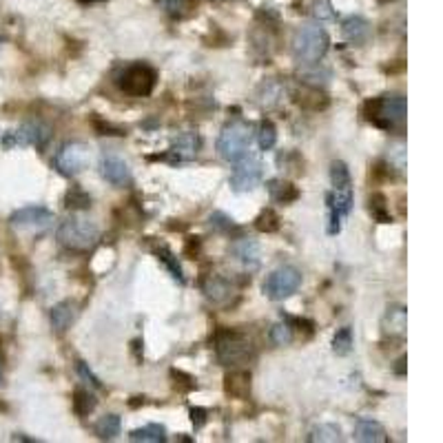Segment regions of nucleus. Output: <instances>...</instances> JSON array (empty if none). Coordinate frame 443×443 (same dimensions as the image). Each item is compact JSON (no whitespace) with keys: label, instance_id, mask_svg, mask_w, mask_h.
I'll return each instance as SVG.
<instances>
[{"label":"nucleus","instance_id":"obj_3","mask_svg":"<svg viewBox=\"0 0 443 443\" xmlns=\"http://www.w3.org/2000/svg\"><path fill=\"white\" fill-rule=\"evenodd\" d=\"M328 34L319 25H304L293 36V56L299 65H317L328 51Z\"/></svg>","mask_w":443,"mask_h":443},{"label":"nucleus","instance_id":"obj_7","mask_svg":"<svg viewBox=\"0 0 443 443\" xmlns=\"http://www.w3.org/2000/svg\"><path fill=\"white\" fill-rule=\"evenodd\" d=\"M156 82H158V71L144 63L129 65L118 75V87L125 91L127 96H135V98L149 96L151 91L156 89Z\"/></svg>","mask_w":443,"mask_h":443},{"label":"nucleus","instance_id":"obj_25","mask_svg":"<svg viewBox=\"0 0 443 443\" xmlns=\"http://www.w3.org/2000/svg\"><path fill=\"white\" fill-rule=\"evenodd\" d=\"M308 441H342V428L337 423H319L311 430Z\"/></svg>","mask_w":443,"mask_h":443},{"label":"nucleus","instance_id":"obj_29","mask_svg":"<svg viewBox=\"0 0 443 443\" xmlns=\"http://www.w3.org/2000/svg\"><path fill=\"white\" fill-rule=\"evenodd\" d=\"M257 142L262 151H270L275 142H277V129H275L270 120H262V125L257 129Z\"/></svg>","mask_w":443,"mask_h":443},{"label":"nucleus","instance_id":"obj_34","mask_svg":"<svg viewBox=\"0 0 443 443\" xmlns=\"http://www.w3.org/2000/svg\"><path fill=\"white\" fill-rule=\"evenodd\" d=\"M65 206H67V208H89V206H91V197H89V193H85L82 189L73 187V189L67 193V197H65Z\"/></svg>","mask_w":443,"mask_h":443},{"label":"nucleus","instance_id":"obj_41","mask_svg":"<svg viewBox=\"0 0 443 443\" xmlns=\"http://www.w3.org/2000/svg\"><path fill=\"white\" fill-rule=\"evenodd\" d=\"M381 3H392V0H381Z\"/></svg>","mask_w":443,"mask_h":443},{"label":"nucleus","instance_id":"obj_10","mask_svg":"<svg viewBox=\"0 0 443 443\" xmlns=\"http://www.w3.org/2000/svg\"><path fill=\"white\" fill-rule=\"evenodd\" d=\"M237 166L233 169L231 177H228V185L235 193H247L259 187V182H262L264 169H262V162L257 158H253L251 154L244 156L242 160L235 162Z\"/></svg>","mask_w":443,"mask_h":443},{"label":"nucleus","instance_id":"obj_39","mask_svg":"<svg viewBox=\"0 0 443 443\" xmlns=\"http://www.w3.org/2000/svg\"><path fill=\"white\" fill-rule=\"evenodd\" d=\"M80 3H85V5H89V3H102V0H80Z\"/></svg>","mask_w":443,"mask_h":443},{"label":"nucleus","instance_id":"obj_2","mask_svg":"<svg viewBox=\"0 0 443 443\" xmlns=\"http://www.w3.org/2000/svg\"><path fill=\"white\" fill-rule=\"evenodd\" d=\"M253 142V127L247 120L235 118L226 122L218 135V151L226 162H237L244 156H249Z\"/></svg>","mask_w":443,"mask_h":443},{"label":"nucleus","instance_id":"obj_15","mask_svg":"<svg viewBox=\"0 0 443 443\" xmlns=\"http://www.w3.org/2000/svg\"><path fill=\"white\" fill-rule=\"evenodd\" d=\"M408 330V313L401 304H392L386 308V315L381 319V332L390 339H404Z\"/></svg>","mask_w":443,"mask_h":443},{"label":"nucleus","instance_id":"obj_6","mask_svg":"<svg viewBox=\"0 0 443 443\" xmlns=\"http://www.w3.org/2000/svg\"><path fill=\"white\" fill-rule=\"evenodd\" d=\"M216 353L224 366H239L253 355V344L244 332L222 330L216 339Z\"/></svg>","mask_w":443,"mask_h":443},{"label":"nucleus","instance_id":"obj_1","mask_svg":"<svg viewBox=\"0 0 443 443\" xmlns=\"http://www.w3.org/2000/svg\"><path fill=\"white\" fill-rule=\"evenodd\" d=\"M56 237L65 249H69L73 253H87L98 244L100 228H98L96 222H91L87 218L71 216L58 226Z\"/></svg>","mask_w":443,"mask_h":443},{"label":"nucleus","instance_id":"obj_30","mask_svg":"<svg viewBox=\"0 0 443 443\" xmlns=\"http://www.w3.org/2000/svg\"><path fill=\"white\" fill-rule=\"evenodd\" d=\"M96 397L91 394L89 390H78L73 394V410H75V415L78 417H87L89 412H94L96 408Z\"/></svg>","mask_w":443,"mask_h":443},{"label":"nucleus","instance_id":"obj_40","mask_svg":"<svg viewBox=\"0 0 443 443\" xmlns=\"http://www.w3.org/2000/svg\"><path fill=\"white\" fill-rule=\"evenodd\" d=\"M0 384H3V370H0Z\"/></svg>","mask_w":443,"mask_h":443},{"label":"nucleus","instance_id":"obj_28","mask_svg":"<svg viewBox=\"0 0 443 443\" xmlns=\"http://www.w3.org/2000/svg\"><path fill=\"white\" fill-rule=\"evenodd\" d=\"M156 253H158V257H160V262L169 268V273H171V277L173 280H177L180 284H185V273H182V266H180V262H177V257L166 249V247H160V249H156Z\"/></svg>","mask_w":443,"mask_h":443},{"label":"nucleus","instance_id":"obj_17","mask_svg":"<svg viewBox=\"0 0 443 443\" xmlns=\"http://www.w3.org/2000/svg\"><path fill=\"white\" fill-rule=\"evenodd\" d=\"M355 439L361 441V443H386L388 441V435H386V428L381 425L379 421L375 419H368V417H359L355 421Z\"/></svg>","mask_w":443,"mask_h":443},{"label":"nucleus","instance_id":"obj_27","mask_svg":"<svg viewBox=\"0 0 443 443\" xmlns=\"http://www.w3.org/2000/svg\"><path fill=\"white\" fill-rule=\"evenodd\" d=\"M332 350H335V355H339V357L350 355V350H353V330H350L348 326H344V328H339L337 332H335Z\"/></svg>","mask_w":443,"mask_h":443},{"label":"nucleus","instance_id":"obj_33","mask_svg":"<svg viewBox=\"0 0 443 443\" xmlns=\"http://www.w3.org/2000/svg\"><path fill=\"white\" fill-rule=\"evenodd\" d=\"M208 226L213 228V231L218 233H231V231H237V224L226 216V213L222 211H216L208 216Z\"/></svg>","mask_w":443,"mask_h":443},{"label":"nucleus","instance_id":"obj_32","mask_svg":"<svg viewBox=\"0 0 443 443\" xmlns=\"http://www.w3.org/2000/svg\"><path fill=\"white\" fill-rule=\"evenodd\" d=\"M255 228L262 233H275L280 228V216L273 208H264L255 220Z\"/></svg>","mask_w":443,"mask_h":443},{"label":"nucleus","instance_id":"obj_24","mask_svg":"<svg viewBox=\"0 0 443 443\" xmlns=\"http://www.w3.org/2000/svg\"><path fill=\"white\" fill-rule=\"evenodd\" d=\"M368 208L373 213V218L381 224H388L392 222V216H390V208H388V200L384 193H373L370 200H368Z\"/></svg>","mask_w":443,"mask_h":443},{"label":"nucleus","instance_id":"obj_12","mask_svg":"<svg viewBox=\"0 0 443 443\" xmlns=\"http://www.w3.org/2000/svg\"><path fill=\"white\" fill-rule=\"evenodd\" d=\"M228 257H231L235 264H239L242 270H247V273H255L259 268V264H262L259 244L251 237H239V239L231 242V247H228Z\"/></svg>","mask_w":443,"mask_h":443},{"label":"nucleus","instance_id":"obj_26","mask_svg":"<svg viewBox=\"0 0 443 443\" xmlns=\"http://www.w3.org/2000/svg\"><path fill=\"white\" fill-rule=\"evenodd\" d=\"M330 182H332V189L353 187V177H350V171H348L346 162L335 160V162L330 164Z\"/></svg>","mask_w":443,"mask_h":443},{"label":"nucleus","instance_id":"obj_18","mask_svg":"<svg viewBox=\"0 0 443 443\" xmlns=\"http://www.w3.org/2000/svg\"><path fill=\"white\" fill-rule=\"evenodd\" d=\"M342 29H344L346 40L353 44H366L370 38V25L361 16H348L342 25Z\"/></svg>","mask_w":443,"mask_h":443},{"label":"nucleus","instance_id":"obj_13","mask_svg":"<svg viewBox=\"0 0 443 443\" xmlns=\"http://www.w3.org/2000/svg\"><path fill=\"white\" fill-rule=\"evenodd\" d=\"M100 175L113 187H129L133 182L131 166L127 160H122L116 154H104L100 160Z\"/></svg>","mask_w":443,"mask_h":443},{"label":"nucleus","instance_id":"obj_16","mask_svg":"<svg viewBox=\"0 0 443 443\" xmlns=\"http://www.w3.org/2000/svg\"><path fill=\"white\" fill-rule=\"evenodd\" d=\"M202 293L211 304H218V306H224V304L231 301L235 288L222 275H208V277L202 282Z\"/></svg>","mask_w":443,"mask_h":443},{"label":"nucleus","instance_id":"obj_4","mask_svg":"<svg viewBox=\"0 0 443 443\" xmlns=\"http://www.w3.org/2000/svg\"><path fill=\"white\" fill-rule=\"evenodd\" d=\"M406 113H408V104L401 94H386L366 104V118L386 131L401 127Z\"/></svg>","mask_w":443,"mask_h":443},{"label":"nucleus","instance_id":"obj_20","mask_svg":"<svg viewBox=\"0 0 443 443\" xmlns=\"http://www.w3.org/2000/svg\"><path fill=\"white\" fill-rule=\"evenodd\" d=\"M226 392L231 397H237V399H244L251 392V373L247 370H233L231 375H226V384H224Z\"/></svg>","mask_w":443,"mask_h":443},{"label":"nucleus","instance_id":"obj_21","mask_svg":"<svg viewBox=\"0 0 443 443\" xmlns=\"http://www.w3.org/2000/svg\"><path fill=\"white\" fill-rule=\"evenodd\" d=\"M268 193H270L273 200L280 202V204H290L299 197L297 187L290 185V182H284V180H270L268 182Z\"/></svg>","mask_w":443,"mask_h":443},{"label":"nucleus","instance_id":"obj_22","mask_svg":"<svg viewBox=\"0 0 443 443\" xmlns=\"http://www.w3.org/2000/svg\"><path fill=\"white\" fill-rule=\"evenodd\" d=\"M131 441H144V443H164L166 441V430L160 423H149L144 428H137V430H131L129 435Z\"/></svg>","mask_w":443,"mask_h":443},{"label":"nucleus","instance_id":"obj_23","mask_svg":"<svg viewBox=\"0 0 443 443\" xmlns=\"http://www.w3.org/2000/svg\"><path fill=\"white\" fill-rule=\"evenodd\" d=\"M120 428H122V421H120L118 415H104L96 423V435H98V439L109 441V439H116L120 435Z\"/></svg>","mask_w":443,"mask_h":443},{"label":"nucleus","instance_id":"obj_8","mask_svg":"<svg viewBox=\"0 0 443 443\" xmlns=\"http://www.w3.org/2000/svg\"><path fill=\"white\" fill-rule=\"evenodd\" d=\"M299 286H301V273L295 266H280L266 277L262 290H264V295L268 299L284 301L290 295H295L299 290Z\"/></svg>","mask_w":443,"mask_h":443},{"label":"nucleus","instance_id":"obj_11","mask_svg":"<svg viewBox=\"0 0 443 443\" xmlns=\"http://www.w3.org/2000/svg\"><path fill=\"white\" fill-rule=\"evenodd\" d=\"M56 222L54 211L44 206H25L16 213H11L9 224L18 231H47Z\"/></svg>","mask_w":443,"mask_h":443},{"label":"nucleus","instance_id":"obj_38","mask_svg":"<svg viewBox=\"0 0 443 443\" xmlns=\"http://www.w3.org/2000/svg\"><path fill=\"white\" fill-rule=\"evenodd\" d=\"M191 419L195 428H202L206 421V410L204 408H191Z\"/></svg>","mask_w":443,"mask_h":443},{"label":"nucleus","instance_id":"obj_37","mask_svg":"<svg viewBox=\"0 0 443 443\" xmlns=\"http://www.w3.org/2000/svg\"><path fill=\"white\" fill-rule=\"evenodd\" d=\"M162 5L171 16H182L185 9L189 7V0H162Z\"/></svg>","mask_w":443,"mask_h":443},{"label":"nucleus","instance_id":"obj_19","mask_svg":"<svg viewBox=\"0 0 443 443\" xmlns=\"http://www.w3.org/2000/svg\"><path fill=\"white\" fill-rule=\"evenodd\" d=\"M49 317H51V326L56 328V332H60V335L67 332L71 328V324L75 322V304L69 299L56 304Z\"/></svg>","mask_w":443,"mask_h":443},{"label":"nucleus","instance_id":"obj_36","mask_svg":"<svg viewBox=\"0 0 443 443\" xmlns=\"http://www.w3.org/2000/svg\"><path fill=\"white\" fill-rule=\"evenodd\" d=\"M313 13H315L317 20H332L335 18V11H332L330 0H319V3H315Z\"/></svg>","mask_w":443,"mask_h":443},{"label":"nucleus","instance_id":"obj_35","mask_svg":"<svg viewBox=\"0 0 443 443\" xmlns=\"http://www.w3.org/2000/svg\"><path fill=\"white\" fill-rule=\"evenodd\" d=\"M75 370H78V375L82 377V381H85V384H89L91 388H102L100 379L94 373H91V368H89L85 361H75Z\"/></svg>","mask_w":443,"mask_h":443},{"label":"nucleus","instance_id":"obj_5","mask_svg":"<svg viewBox=\"0 0 443 443\" xmlns=\"http://www.w3.org/2000/svg\"><path fill=\"white\" fill-rule=\"evenodd\" d=\"M91 158H94V154H91V146L85 144V142L73 140V142H65L63 146L56 151L51 164H54V169L60 175L75 177V175H80L82 171L89 169Z\"/></svg>","mask_w":443,"mask_h":443},{"label":"nucleus","instance_id":"obj_31","mask_svg":"<svg viewBox=\"0 0 443 443\" xmlns=\"http://www.w3.org/2000/svg\"><path fill=\"white\" fill-rule=\"evenodd\" d=\"M268 339L275 346H288L290 342H293V326L286 324V322L273 324L270 326V332H268Z\"/></svg>","mask_w":443,"mask_h":443},{"label":"nucleus","instance_id":"obj_9","mask_svg":"<svg viewBox=\"0 0 443 443\" xmlns=\"http://www.w3.org/2000/svg\"><path fill=\"white\" fill-rule=\"evenodd\" d=\"M51 137V129L40 120H29L25 125H20L18 129L9 131L3 137V146L5 149H13V146H36V149H44V144L49 142Z\"/></svg>","mask_w":443,"mask_h":443},{"label":"nucleus","instance_id":"obj_14","mask_svg":"<svg viewBox=\"0 0 443 443\" xmlns=\"http://www.w3.org/2000/svg\"><path fill=\"white\" fill-rule=\"evenodd\" d=\"M200 146H202L200 135L187 131V133H182V135L177 137L175 144L169 149V154L162 156V160H169V162H173V164L189 162V160H193L197 154H200Z\"/></svg>","mask_w":443,"mask_h":443}]
</instances>
